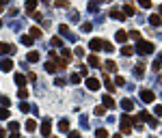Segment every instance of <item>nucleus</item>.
I'll return each mask as SVG.
<instances>
[{
	"label": "nucleus",
	"mask_w": 162,
	"mask_h": 138,
	"mask_svg": "<svg viewBox=\"0 0 162 138\" xmlns=\"http://www.w3.org/2000/svg\"><path fill=\"white\" fill-rule=\"evenodd\" d=\"M110 17H113V20H117V22H123V20H125V15H123L121 11H115V9L110 11Z\"/></svg>",
	"instance_id": "nucleus-17"
},
{
	"label": "nucleus",
	"mask_w": 162,
	"mask_h": 138,
	"mask_svg": "<svg viewBox=\"0 0 162 138\" xmlns=\"http://www.w3.org/2000/svg\"><path fill=\"white\" fill-rule=\"evenodd\" d=\"M89 65H91V67H100V65H102V60H100V56H95V54H91V56H89Z\"/></svg>",
	"instance_id": "nucleus-16"
},
{
	"label": "nucleus",
	"mask_w": 162,
	"mask_h": 138,
	"mask_svg": "<svg viewBox=\"0 0 162 138\" xmlns=\"http://www.w3.org/2000/svg\"><path fill=\"white\" fill-rule=\"evenodd\" d=\"M130 37H132L134 41H141V33H138V30H134V33H130Z\"/></svg>",
	"instance_id": "nucleus-40"
},
{
	"label": "nucleus",
	"mask_w": 162,
	"mask_h": 138,
	"mask_svg": "<svg viewBox=\"0 0 162 138\" xmlns=\"http://www.w3.org/2000/svg\"><path fill=\"white\" fill-rule=\"evenodd\" d=\"M143 73H145V67L138 65V67H136V78H143Z\"/></svg>",
	"instance_id": "nucleus-35"
},
{
	"label": "nucleus",
	"mask_w": 162,
	"mask_h": 138,
	"mask_svg": "<svg viewBox=\"0 0 162 138\" xmlns=\"http://www.w3.org/2000/svg\"><path fill=\"white\" fill-rule=\"evenodd\" d=\"M20 110L22 112H28V104H20Z\"/></svg>",
	"instance_id": "nucleus-51"
},
{
	"label": "nucleus",
	"mask_w": 162,
	"mask_h": 138,
	"mask_svg": "<svg viewBox=\"0 0 162 138\" xmlns=\"http://www.w3.org/2000/svg\"><path fill=\"white\" fill-rule=\"evenodd\" d=\"M138 2H141V7H143V9H149V7L154 4L151 0H138Z\"/></svg>",
	"instance_id": "nucleus-37"
},
{
	"label": "nucleus",
	"mask_w": 162,
	"mask_h": 138,
	"mask_svg": "<svg viewBox=\"0 0 162 138\" xmlns=\"http://www.w3.org/2000/svg\"><path fill=\"white\" fill-rule=\"evenodd\" d=\"M24 127H26V132H35V130H37V121H35V119H28V121L24 123Z\"/></svg>",
	"instance_id": "nucleus-12"
},
{
	"label": "nucleus",
	"mask_w": 162,
	"mask_h": 138,
	"mask_svg": "<svg viewBox=\"0 0 162 138\" xmlns=\"http://www.w3.org/2000/svg\"><path fill=\"white\" fill-rule=\"evenodd\" d=\"M113 138H121V136H119V134H115V136H113Z\"/></svg>",
	"instance_id": "nucleus-55"
},
{
	"label": "nucleus",
	"mask_w": 162,
	"mask_h": 138,
	"mask_svg": "<svg viewBox=\"0 0 162 138\" xmlns=\"http://www.w3.org/2000/svg\"><path fill=\"white\" fill-rule=\"evenodd\" d=\"M93 112H95V117H104V114H106V108H104V106H95Z\"/></svg>",
	"instance_id": "nucleus-25"
},
{
	"label": "nucleus",
	"mask_w": 162,
	"mask_h": 138,
	"mask_svg": "<svg viewBox=\"0 0 162 138\" xmlns=\"http://www.w3.org/2000/svg\"><path fill=\"white\" fill-rule=\"evenodd\" d=\"M134 13H136V9H134L132 4H125V7H123V15L130 17V15H134Z\"/></svg>",
	"instance_id": "nucleus-21"
},
{
	"label": "nucleus",
	"mask_w": 162,
	"mask_h": 138,
	"mask_svg": "<svg viewBox=\"0 0 162 138\" xmlns=\"http://www.w3.org/2000/svg\"><path fill=\"white\" fill-rule=\"evenodd\" d=\"M154 114H156V117H162V104H158V106L154 108Z\"/></svg>",
	"instance_id": "nucleus-39"
},
{
	"label": "nucleus",
	"mask_w": 162,
	"mask_h": 138,
	"mask_svg": "<svg viewBox=\"0 0 162 138\" xmlns=\"http://www.w3.org/2000/svg\"><path fill=\"white\" fill-rule=\"evenodd\" d=\"M17 97H20V99H26V97H28V89H26V87L20 89V91H17Z\"/></svg>",
	"instance_id": "nucleus-29"
},
{
	"label": "nucleus",
	"mask_w": 162,
	"mask_h": 138,
	"mask_svg": "<svg viewBox=\"0 0 162 138\" xmlns=\"http://www.w3.org/2000/svg\"><path fill=\"white\" fill-rule=\"evenodd\" d=\"M121 108H123V110H125V112H130V110L134 108V104H132V99H127V97H125V99H121Z\"/></svg>",
	"instance_id": "nucleus-13"
},
{
	"label": "nucleus",
	"mask_w": 162,
	"mask_h": 138,
	"mask_svg": "<svg viewBox=\"0 0 162 138\" xmlns=\"http://www.w3.org/2000/svg\"><path fill=\"white\" fill-rule=\"evenodd\" d=\"M0 67H2V71H11L13 69V58H4L0 63Z\"/></svg>",
	"instance_id": "nucleus-8"
},
{
	"label": "nucleus",
	"mask_w": 162,
	"mask_h": 138,
	"mask_svg": "<svg viewBox=\"0 0 162 138\" xmlns=\"http://www.w3.org/2000/svg\"><path fill=\"white\" fill-rule=\"evenodd\" d=\"M33 41H35V39H33L30 35H24V37H22V43H24V46H33Z\"/></svg>",
	"instance_id": "nucleus-28"
},
{
	"label": "nucleus",
	"mask_w": 162,
	"mask_h": 138,
	"mask_svg": "<svg viewBox=\"0 0 162 138\" xmlns=\"http://www.w3.org/2000/svg\"><path fill=\"white\" fill-rule=\"evenodd\" d=\"M74 54H76L78 58H82V56H84V47H82V46H78L76 50H74Z\"/></svg>",
	"instance_id": "nucleus-31"
},
{
	"label": "nucleus",
	"mask_w": 162,
	"mask_h": 138,
	"mask_svg": "<svg viewBox=\"0 0 162 138\" xmlns=\"http://www.w3.org/2000/svg\"><path fill=\"white\" fill-rule=\"evenodd\" d=\"M160 13H162V4H160Z\"/></svg>",
	"instance_id": "nucleus-58"
},
{
	"label": "nucleus",
	"mask_w": 162,
	"mask_h": 138,
	"mask_svg": "<svg viewBox=\"0 0 162 138\" xmlns=\"http://www.w3.org/2000/svg\"><path fill=\"white\" fill-rule=\"evenodd\" d=\"M0 26H2V22H0Z\"/></svg>",
	"instance_id": "nucleus-61"
},
{
	"label": "nucleus",
	"mask_w": 162,
	"mask_h": 138,
	"mask_svg": "<svg viewBox=\"0 0 162 138\" xmlns=\"http://www.w3.org/2000/svg\"><path fill=\"white\" fill-rule=\"evenodd\" d=\"M91 30H93V24H89V22L82 24V33H91Z\"/></svg>",
	"instance_id": "nucleus-33"
},
{
	"label": "nucleus",
	"mask_w": 162,
	"mask_h": 138,
	"mask_svg": "<svg viewBox=\"0 0 162 138\" xmlns=\"http://www.w3.org/2000/svg\"><path fill=\"white\" fill-rule=\"evenodd\" d=\"M58 30H61V33H69V26H67V24H61V28H58Z\"/></svg>",
	"instance_id": "nucleus-47"
},
{
	"label": "nucleus",
	"mask_w": 162,
	"mask_h": 138,
	"mask_svg": "<svg viewBox=\"0 0 162 138\" xmlns=\"http://www.w3.org/2000/svg\"><path fill=\"white\" fill-rule=\"evenodd\" d=\"M102 87V82L97 80V78H86V89H91V91H97Z\"/></svg>",
	"instance_id": "nucleus-4"
},
{
	"label": "nucleus",
	"mask_w": 162,
	"mask_h": 138,
	"mask_svg": "<svg viewBox=\"0 0 162 138\" xmlns=\"http://www.w3.org/2000/svg\"><path fill=\"white\" fill-rule=\"evenodd\" d=\"M61 54H63V58H65V60H69V58L74 56V54H72L69 50H65V47H63V52H61Z\"/></svg>",
	"instance_id": "nucleus-34"
},
{
	"label": "nucleus",
	"mask_w": 162,
	"mask_h": 138,
	"mask_svg": "<svg viewBox=\"0 0 162 138\" xmlns=\"http://www.w3.org/2000/svg\"><path fill=\"white\" fill-rule=\"evenodd\" d=\"M26 58H28L30 63H37V60H39V52H37V50H30V52L26 54Z\"/></svg>",
	"instance_id": "nucleus-15"
},
{
	"label": "nucleus",
	"mask_w": 162,
	"mask_h": 138,
	"mask_svg": "<svg viewBox=\"0 0 162 138\" xmlns=\"http://www.w3.org/2000/svg\"><path fill=\"white\" fill-rule=\"evenodd\" d=\"M0 52L2 54H15V46L13 43H0Z\"/></svg>",
	"instance_id": "nucleus-6"
},
{
	"label": "nucleus",
	"mask_w": 162,
	"mask_h": 138,
	"mask_svg": "<svg viewBox=\"0 0 162 138\" xmlns=\"http://www.w3.org/2000/svg\"><path fill=\"white\" fill-rule=\"evenodd\" d=\"M141 99H143L145 104H151V101L156 99V93H154V91H147V89H143V91H141Z\"/></svg>",
	"instance_id": "nucleus-3"
},
{
	"label": "nucleus",
	"mask_w": 162,
	"mask_h": 138,
	"mask_svg": "<svg viewBox=\"0 0 162 138\" xmlns=\"http://www.w3.org/2000/svg\"><path fill=\"white\" fill-rule=\"evenodd\" d=\"M41 2H48V0H41Z\"/></svg>",
	"instance_id": "nucleus-59"
},
{
	"label": "nucleus",
	"mask_w": 162,
	"mask_h": 138,
	"mask_svg": "<svg viewBox=\"0 0 162 138\" xmlns=\"http://www.w3.org/2000/svg\"><path fill=\"white\" fill-rule=\"evenodd\" d=\"M104 50H106V52H113V43H110V41H104Z\"/></svg>",
	"instance_id": "nucleus-44"
},
{
	"label": "nucleus",
	"mask_w": 162,
	"mask_h": 138,
	"mask_svg": "<svg viewBox=\"0 0 162 138\" xmlns=\"http://www.w3.org/2000/svg\"><path fill=\"white\" fill-rule=\"evenodd\" d=\"M102 2H110V0H102Z\"/></svg>",
	"instance_id": "nucleus-57"
},
{
	"label": "nucleus",
	"mask_w": 162,
	"mask_h": 138,
	"mask_svg": "<svg viewBox=\"0 0 162 138\" xmlns=\"http://www.w3.org/2000/svg\"><path fill=\"white\" fill-rule=\"evenodd\" d=\"M9 138H20V134L17 132H9Z\"/></svg>",
	"instance_id": "nucleus-52"
},
{
	"label": "nucleus",
	"mask_w": 162,
	"mask_h": 138,
	"mask_svg": "<svg viewBox=\"0 0 162 138\" xmlns=\"http://www.w3.org/2000/svg\"><path fill=\"white\" fill-rule=\"evenodd\" d=\"M35 9H37V0H26V11L35 13Z\"/></svg>",
	"instance_id": "nucleus-20"
},
{
	"label": "nucleus",
	"mask_w": 162,
	"mask_h": 138,
	"mask_svg": "<svg viewBox=\"0 0 162 138\" xmlns=\"http://www.w3.org/2000/svg\"><path fill=\"white\" fill-rule=\"evenodd\" d=\"M134 52H138V54H151V52H154V43H151V41H143V39H141Z\"/></svg>",
	"instance_id": "nucleus-1"
},
{
	"label": "nucleus",
	"mask_w": 162,
	"mask_h": 138,
	"mask_svg": "<svg viewBox=\"0 0 162 138\" xmlns=\"http://www.w3.org/2000/svg\"><path fill=\"white\" fill-rule=\"evenodd\" d=\"M56 9H69V0H54Z\"/></svg>",
	"instance_id": "nucleus-19"
},
{
	"label": "nucleus",
	"mask_w": 162,
	"mask_h": 138,
	"mask_svg": "<svg viewBox=\"0 0 162 138\" xmlns=\"http://www.w3.org/2000/svg\"><path fill=\"white\" fill-rule=\"evenodd\" d=\"M2 9H4V7H0V13H2Z\"/></svg>",
	"instance_id": "nucleus-56"
},
{
	"label": "nucleus",
	"mask_w": 162,
	"mask_h": 138,
	"mask_svg": "<svg viewBox=\"0 0 162 138\" xmlns=\"http://www.w3.org/2000/svg\"><path fill=\"white\" fill-rule=\"evenodd\" d=\"M0 104H2V106H4V108H7V106H9V104H11V101H9V97H7V95H2V97H0Z\"/></svg>",
	"instance_id": "nucleus-41"
},
{
	"label": "nucleus",
	"mask_w": 162,
	"mask_h": 138,
	"mask_svg": "<svg viewBox=\"0 0 162 138\" xmlns=\"http://www.w3.org/2000/svg\"><path fill=\"white\" fill-rule=\"evenodd\" d=\"M102 101H104V106H106L108 110H113V108H115V99H113L110 95H104V97H102Z\"/></svg>",
	"instance_id": "nucleus-10"
},
{
	"label": "nucleus",
	"mask_w": 162,
	"mask_h": 138,
	"mask_svg": "<svg viewBox=\"0 0 162 138\" xmlns=\"http://www.w3.org/2000/svg\"><path fill=\"white\" fill-rule=\"evenodd\" d=\"M50 138H56V136H50Z\"/></svg>",
	"instance_id": "nucleus-60"
},
{
	"label": "nucleus",
	"mask_w": 162,
	"mask_h": 138,
	"mask_svg": "<svg viewBox=\"0 0 162 138\" xmlns=\"http://www.w3.org/2000/svg\"><path fill=\"white\" fill-rule=\"evenodd\" d=\"M15 84H17L20 89H24V87H26V76H24V73H15Z\"/></svg>",
	"instance_id": "nucleus-9"
},
{
	"label": "nucleus",
	"mask_w": 162,
	"mask_h": 138,
	"mask_svg": "<svg viewBox=\"0 0 162 138\" xmlns=\"http://www.w3.org/2000/svg\"><path fill=\"white\" fill-rule=\"evenodd\" d=\"M17 127H20V123H15V121L9 123V132H17Z\"/></svg>",
	"instance_id": "nucleus-36"
},
{
	"label": "nucleus",
	"mask_w": 162,
	"mask_h": 138,
	"mask_svg": "<svg viewBox=\"0 0 162 138\" xmlns=\"http://www.w3.org/2000/svg\"><path fill=\"white\" fill-rule=\"evenodd\" d=\"M33 17H35V20H37V22H41V20H43V15H41V13H37V11H35V13H33Z\"/></svg>",
	"instance_id": "nucleus-49"
},
{
	"label": "nucleus",
	"mask_w": 162,
	"mask_h": 138,
	"mask_svg": "<svg viewBox=\"0 0 162 138\" xmlns=\"http://www.w3.org/2000/svg\"><path fill=\"white\" fill-rule=\"evenodd\" d=\"M67 134H69V138H82V134L80 132H76V130H69Z\"/></svg>",
	"instance_id": "nucleus-38"
},
{
	"label": "nucleus",
	"mask_w": 162,
	"mask_h": 138,
	"mask_svg": "<svg viewBox=\"0 0 162 138\" xmlns=\"http://www.w3.org/2000/svg\"><path fill=\"white\" fill-rule=\"evenodd\" d=\"M7 136V134H4V130H0V138H4Z\"/></svg>",
	"instance_id": "nucleus-53"
},
{
	"label": "nucleus",
	"mask_w": 162,
	"mask_h": 138,
	"mask_svg": "<svg viewBox=\"0 0 162 138\" xmlns=\"http://www.w3.org/2000/svg\"><path fill=\"white\" fill-rule=\"evenodd\" d=\"M86 73H89V67L82 65V67H80V76H86Z\"/></svg>",
	"instance_id": "nucleus-50"
},
{
	"label": "nucleus",
	"mask_w": 162,
	"mask_h": 138,
	"mask_svg": "<svg viewBox=\"0 0 162 138\" xmlns=\"http://www.w3.org/2000/svg\"><path fill=\"white\" fill-rule=\"evenodd\" d=\"M26 80H30V82H35V80H37V76H35L33 71H28V76H26Z\"/></svg>",
	"instance_id": "nucleus-46"
},
{
	"label": "nucleus",
	"mask_w": 162,
	"mask_h": 138,
	"mask_svg": "<svg viewBox=\"0 0 162 138\" xmlns=\"http://www.w3.org/2000/svg\"><path fill=\"white\" fill-rule=\"evenodd\" d=\"M89 47H91L93 52H100V50L104 47V41H102V39H91V43H89Z\"/></svg>",
	"instance_id": "nucleus-5"
},
{
	"label": "nucleus",
	"mask_w": 162,
	"mask_h": 138,
	"mask_svg": "<svg viewBox=\"0 0 162 138\" xmlns=\"http://www.w3.org/2000/svg\"><path fill=\"white\" fill-rule=\"evenodd\" d=\"M115 39H117L119 43H125V41H127V33H125V30H117V35H115Z\"/></svg>",
	"instance_id": "nucleus-14"
},
{
	"label": "nucleus",
	"mask_w": 162,
	"mask_h": 138,
	"mask_svg": "<svg viewBox=\"0 0 162 138\" xmlns=\"http://www.w3.org/2000/svg\"><path fill=\"white\" fill-rule=\"evenodd\" d=\"M149 24H151V26H160L162 24V15H158V13L149 15Z\"/></svg>",
	"instance_id": "nucleus-11"
},
{
	"label": "nucleus",
	"mask_w": 162,
	"mask_h": 138,
	"mask_svg": "<svg viewBox=\"0 0 162 138\" xmlns=\"http://www.w3.org/2000/svg\"><path fill=\"white\" fill-rule=\"evenodd\" d=\"M4 119H9V108L0 106V121H4Z\"/></svg>",
	"instance_id": "nucleus-26"
},
{
	"label": "nucleus",
	"mask_w": 162,
	"mask_h": 138,
	"mask_svg": "<svg viewBox=\"0 0 162 138\" xmlns=\"http://www.w3.org/2000/svg\"><path fill=\"white\" fill-rule=\"evenodd\" d=\"M45 71H48V73H54V71H56V63H48V65H45Z\"/></svg>",
	"instance_id": "nucleus-30"
},
{
	"label": "nucleus",
	"mask_w": 162,
	"mask_h": 138,
	"mask_svg": "<svg viewBox=\"0 0 162 138\" xmlns=\"http://www.w3.org/2000/svg\"><path fill=\"white\" fill-rule=\"evenodd\" d=\"M4 4H7V0H0V7H4Z\"/></svg>",
	"instance_id": "nucleus-54"
},
{
	"label": "nucleus",
	"mask_w": 162,
	"mask_h": 138,
	"mask_svg": "<svg viewBox=\"0 0 162 138\" xmlns=\"http://www.w3.org/2000/svg\"><path fill=\"white\" fill-rule=\"evenodd\" d=\"M28 35H30V37H33V39H37V37H41V28H37V26H33V28H30V33H28Z\"/></svg>",
	"instance_id": "nucleus-23"
},
{
	"label": "nucleus",
	"mask_w": 162,
	"mask_h": 138,
	"mask_svg": "<svg viewBox=\"0 0 162 138\" xmlns=\"http://www.w3.org/2000/svg\"><path fill=\"white\" fill-rule=\"evenodd\" d=\"M95 136L97 138H108V132H106L104 127H100V130H95Z\"/></svg>",
	"instance_id": "nucleus-27"
},
{
	"label": "nucleus",
	"mask_w": 162,
	"mask_h": 138,
	"mask_svg": "<svg viewBox=\"0 0 162 138\" xmlns=\"http://www.w3.org/2000/svg\"><path fill=\"white\" fill-rule=\"evenodd\" d=\"M58 130H61V132H69V121H67V119H61V121H58Z\"/></svg>",
	"instance_id": "nucleus-18"
},
{
	"label": "nucleus",
	"mask_w": 162,
	"mask_h": 138,
	"mask_svg": "<svg viewBox=\"0 0 162 138\" xmlns=\"http://www.w3.org/2000/svg\"><path fill=\"white\" fill-rule=\"evenodd\" d=\"M115 84H117V87H123V84H125V80H123L121 76H117V78H115Z\"/></svg>",
	"instance_id": "nucleus-42"
},
{
	"label": "nucleus",
	"mask_w": 162,
	"mask_h": 138,
	"mask_svg": "<svg viewBox=\"0 0 162 138\" xmlns=\"http://www.w3.org/2000/svg\"><path fill=\"white\" fill-rule=\"evenodd\" d=\"M69 80H72L74 84H76V82H80V73H72V78H69Z\"/></svg>",
	"instance_id": "nucleus-43"
},
{
	"label": "nucleus",
	"mask_w": 162,
	"mask_h": 138,
	"mask_svg": "<svg viewBox=\"0 0 162 138\" xmlns=\"http://www.w3.org/2000/svg\"><path fill=\"white\" fill-rule=\"evenodd\" d=\"M121 130H123V134H132V117L130 114L121 117Z\"/></svg>",
	"instance_id": "nucleus-2"
},
{
	"label": "nucleus",
	"mask_w": 162,
	"mask_h": 138,
	"mask_svg": "<svg viewBox=\"0 0 162 138\" xmlns=\"http://www.w3.org/2000/svg\"><path fill=\"white\" fill-rule=\"evenodd\" d=\"M97 2H100V0H93V2L89 4V11H95V9H97Z\"/></svg>",
	"instance_id": "nucleus-45"
},
{
	"label": "nucleus",
	"mask_w": 162,
	"mask_h": 138,
	"mask_svg": "<svg viewBox=\"0 0 162 138\" xmlns=\"http://www.w3.org/2000/svg\"><path fill=\"white\" fill-rule=\"evenodd\" d=\"M104 69H106V71H117L115 60H106V63H104Z\"/></svg>",
	"instance_id": "nucleus-22"
},
{
	"label": "nucleus",
	"mask_w": 162,
	"mask_h": 138,
	"mask_svg": "<svg viewBox=\"0 0 162 138\" xmlns=\"http://www.w3.org/2000/svg\"><path fill=\"white\" fill-rule=\"evenodd\" d=\"M121 54H123V56H132V54H134V47L123 46V47H121Z\"/></svg>",
	"instance_id": "nucleus-24"
},
{
	"label": "nucleus",
	"mask_w": 162,
	"mask_h": 138,
	"mask_svg": "<svg viewBox=\"0 0 162 138\" xmlns=\"http://www.w3.org/2000/svg\"><path fill=\"white\" fill-rule=\"evenodd\" d=\"M39 130H41V134H43V136H50V134H52V125H50V121H48V119L41 123Z\"/></svg>",
	"instance_id": "nucleus-7"
},
{
	"label": "nucleus",
	"mask_w": 162,
	"mask_h": 138,
	"mask_svg": "<svg viewBox=\"0 0 162 138\" xmlns=\"http://www.w3.org/2000/svg\"><path fill=\"white\" fill-rule=\"evenodd\" d=\"M52 46H54V47H61V46H63V39H61V37H54V39H52Z\"/></svg>",
	"instance_id": "nucleus-32"
},
{
	"label": "nucleus",
	"mask_w": 162,
	"mask_h": 138,
	"mask_svg": "<svg viewBox=\"0 0 162 138\" xmlns=\"http://www.w3.org/2000/svg\"><path fill=\"white\" fill-rule=\"evenodd\" d=\"M54 84H56V87H63V84H65V80H63V78H56V80H54Z\"/></svg>",
	"instance_id": "nucleus-48"
}]
</instances>
